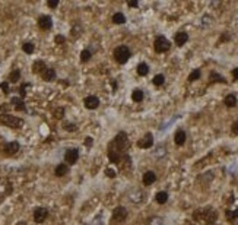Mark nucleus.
Here are the masks:
<instances>
[{"label": "nucleus", "instance_id": "11", "mask_svg": "<svg viewBox=\"0 0 238 225\" xmlns=\"http://www.w3.org/2000/svg\"><path fill=\"white\" fill-rule=\"evenodd\" d=\"M187 40H189V34L187 32H177L175 34V38H174V41H175V44L178 47H183L187 42Z\"/></svg>", "mask_w": 238, "mask_h": 225}, {"label": "nucleus", "instance_id": "30", "mask_svg": "<svg viewBox=\"0 0 238 225\" xmlns=\"http://www.w3.org/2000/svg\"><path fill=\"white\" fill-rule=\"evenodd\" d=\"M164 82H165V78H164V75H156V76L153 78V83H155L156 86L164 85Z\"/></svg>", "mask_w": 238, "mask_h": 225}, {"label": "nucleus", "instance_id": "44", "mask_svg": "<svg viewBox=\"0 0 238 225\" xmlns=\"http://www.w3.org/2000/svg\"><path fill=\"white\" fill-rule=\"evenodd\" d=\"M98 221H99V219H95V221H93V224H92V225H102V222H101V224H99Z\"/></svg>", "mask_w": 238, "mask_h": 225}, {"label": "nucleus", "instance_id": "12", "mask_svg": "<svg viewBox=\"0 0 238 225\" xmlns=\"http://www.w3.org/2000/svg\"><path fill=\"white\" fill-rule=\"evenodd\" d=\"M18 151H19V143L18 142H9L5 146V153L6 155H15Z\"/></svg>", "mask_w": 238, "mask_h": 225}, {"label": "nucleus", "instance_id": "23", "mask_svg": "<svg viewBox=\"0 0 238 225\" xmlns=\"http://www.w3.org/2000/svg\"><path fill=\"white\" fill-rule=\"evenodd\" d=\"M132 99L134 102H140L143 99V91L142 89H134L132 94Z\"/></svg>", "mask_w": 238, "mask_h": 225}, {"label": "nucleus", "instance_id": "7", "mask_svg": "<svg viewBox=\"0 0 238 225\" xmlns=\"http://www.w3.org/2000/svg\"><path fill=\"white\" fill-rule=\"evenodd\" d=\"M126 218H127L126 208H123V206H117V208L114 209V212H112V219H114V221H119V222H123Z\"/></svg>", "mask_w": 238, "mask_h": 225}, {"label": "nucleus", "instance_id": "36", "mask_svg": "<svg viewBox=\"0 0 238 225\" xmlns=\"http://www.w3.org/2000/svg\"><path fill=\"white\" fill-rule=\"evenodd\" d=\"M47 5H48V7L54 9V7L59 6V2H57V0H48V2H47Z\"/></svg>", "mask_w": 238, "mask_h": 225}, {"label": "nucleus", "instance_id": "43", "mask_svg": "<svg viewBox=\"0 0 238 225\" xmlns=\"http://www.w3.org/2000/svg\"><path fill=\"white\" fill-rule=\"evenodd\" d=\"M85 145H86V146H91V145H92V138H86Z\"/></svg>", "mask_w": 238, "mask_h": 225}, {"label": "nucleus", "instance_id": "14", "mask_svg": "<svg viewBox=\"0 0 238 225\" xmlns=\"http://www.w3.org/2000/svg\"><path fill=\"white\" fill-rule=\"evenodd\" d=\"M155 181H156V174L153 171H146L145 174H143V184L151 186V184H153Z\"/></svg>", "mask_w": 238, "mask_h": 225}, {"label": "nucleus", "instance_id": "40", "mask_svg": "<svg viewBox=\"0 0 238 225\" xmlns=\"http://www.w3.org/2000/svg\"><path fill=\"white\" fill-rule=\"evenodd\" d=\"M64 37H63V35H57V37H56V42H57V44H63V42H64Z\"/></svg>", "mask_w": 238, "mask_h": 225}, {"label": "nucleus", "instance_id": "24", "mask_svg": "<svg viewBox=\"0 0 238 225\" xmlns=\"http://www.w3.org/2000/svg\"><path fill=\"white\" fill-rule=\"evenodd\" d=\"M167 200H168V193H167V192L156 193V202H158L159 205H164V203H167Z\"/></svg>", "mask_w": 238, "mask_h": 225}, {"label": "nucleus", "instance_id": "31", "mask_svg": "<svg viewBox=\"0 0 238 225\" xmlns=\"http://www.w3.org/2000/svg\"><path fill=\"white\" fill-rule=\"evenodd\" d=\"M226 218L229 219L231 222H234V221H235V218H238V211H235V212L226 211Z\"/></svg>", "mask_w": 238, "mask_h": 225}, {"label": "nucleus", "instance_id": "16", "mask_svg": "<svg viewBox=\"0 0 238 225\" xmlns=\"http://www.w3.org/2000/svg\"><path fill=\"white\" fill-rule=\"evenodd\" d=\"M46 69H47V66H46V63H44L42 60H38V61H35V63L32 65V72L34 73H42Z\"/></svg>", "mask_w": 238, "mask_h": 225}, {"label": "nucleus", "instance_id": "37", "mask_svg": "<svg viewBox=\"0 0 238 225\" xmlns=\"http://www.w3.org/2000/svg\"><path fill=\"white\" fill-rule=\"evenodd\" d=\"M0 88H2V91L5 94L9 92V83L7 82H3V83H0Z\"/></svg>", "mask_w": 238, "mask_h": 225}, {"label": "nucleus", "instance_id": "1", "mask_svg": "<svg viewBox=\"0 0 238 225\" xmlns=\"http://www.w3.org/2000/svg\"><path fill=\"white\" fill-rule=\"evenodd\" d=\"M130 56H132V53H130V48L127 46H119L114 50V59H115V61L120 63V65L127 63L129 59H130Z\"/></svg>", "mask_w": 238, "mask_h": 225}, {"label": "nucleus", "instance_id": "20", "mask_svg": "<svg viewBox=\"0 0 238 225\" xmlns=\"http://www.w3.org/2000/svg\"><path fill=\"white\" fill-rule=\"evenodd\" d=\"M209 80H211V82H221V83H226V80H225L224 76H221V75L216 73V72H211V75H209Z\"/></svg>", "mask_w": 238, "mask_h": 225}, {"label": "nucleus", "instance_id": "15", "mask_svg": "<svg viewBox=\"0 0 238 225\" xmlns=\"http://www.w3.org/2000/svg\"><path fill=\"white\" fill-rule=\"evenodd\" d=\"M41 76H42V79H44V80H47V82H51V80H54V78H56V70L51 69V67H47L46 70L41 73Z\"/></svg>", "mask_w": 238, "mask_h": 225}, {"label": "nucleus", "instance_id": "17", "mask_svg": "<svg viewBox=\"0 0 238 225\" xmlns=\"http://www.w3.org/2000/svg\"><path fill=\"white\" fill-rule=\"evenodd\" d=\"M67 172H69V168H67L66 164H59L56 167V170H54V174L57 177H63V175H66Z\"/></svg>", "mask_w": 238, "mask_h": 225}, {"label": "nucleus", "instance_id": "13", "mask_svg": "<svg viewBox=\"0 0 238 225\" xmlns=\"http://www.w3.org/2000/svg\"><path fill=\"white\" fill-rule=\"evenodd\" d=\"M185 132L184 130H177L175 135H174V142H175V145L178 146H183L185 143Z\"/></svg>", "mask_w": 238, "mask_h": 225}, {"label": "nucleus", "instance_id": "6", "mask_svg": "<svg viewBox=\"0 0 238 225\" xmlns=\"http://www.w3.org/2000/svg\"><path fill=\"white\" fill-rule=\"evenodd\" d=\"M48 216V211H47L46 208H37L35 211H34V221L37 222V224H41V222H44Z\"/></svg>", "mask_w": 238, "mask_h": 225}, {"label": "nucleus", "instance_id": "8", "mask_svg": "<svg viewBox=\"0 0 238 225\" xmlns=\"http://www.w3.org/2000/svg\"><path fill=\"white\" fill-rule=\"evenodd\" d=\"M153 145V136L152 133H146L145 136L142 138V139L137 142V146L142 148V149H148V148H151Z\"/></svg>", "mask_w": 238, "mask_h": 225}, {"label": "nucleus", "instance_id": "2", "mask_svg": "<svg viewBox=\"0 0 238 225\" xmlns=\"http://www.w3.org/2000/svg\"><path fill=\"white\" fill-rule=\"evenodd\" d=\"M0 123L12 127V129H20L24 126V120L19 119V117H15V116H10V114H2L0 116Z\"/></svg>", "mask_w": 238, "mask_h": 225}, {"label": "nucleus", "instance_id": "45", "mask_svg": "<svg viewBox=\"0 0 238 225\" xmlns=\"http://www.w3.org/2000/svg\"><path fill=\"white\" fill-rule=\"evenodd\" d=\"M221 40H222V41H226V40H229V37H228V35H224Z\"/></svg>", "mask_w": 238, "mask_h": 225}, {"label": "nucleus", "instance_id": "34", "mask_svg": "<svg viewBox=\"0 0 238 225\" xmlns=\"http://www.w3.org/2000/svg\"><path fill=\"white\" fill-rule=\"evenodd\" d=\"M29 83H24V85L20 86V95H22V97H25V95H27V89L28 88H29Z\"/></svg>", "mask_w": 238, "mask_h": 225}, {"label": "nucleus", "instance_id": "3", "mask_svg": "<svg viewBox=\"0 0 238 225\" xmlns=\"http://www.w3.org/2000/svg\"><path fill=\"white\" fill-rule=\"evenodd\" d=\"M127 142H129V139H127V133L120 132L119 135L114 138V140H112V151H117V152L124 151V148L127 146Z\"/></svg>", "mask_w": 238, "mask_h": 225}, {"label": "nucleus", "instance_id": "21", "mask_svg": "<svg viewBox=\"0 0 238 225\" xmlns=\"http://www.w3.org/2000/svg\"><path fill=\"white\" fill-rule=\"evenodd\" d=\"M112 22H114L115 25H121V24L126 22V16L123 13H120V12H117V13L112 15Z\"/></svg>", "mask_w": 238, "mask_h": 225}, {"label": "nucleus", "instance_id": "5", "mask_svg": "<svg viewBox=\"0 0 238 225\" xmlns=\"http://www.w3.org/2000/svg\"><path fill=\"white\" fill-rule=\"evenodd\" d=\"M79 158V151L76 149V148H70V149H67L66 153H64V161H66L67 164H76V161Z\"/></svg>", "mask_w": 238, "mask_h": 225}, {"label": "nucleus", "instance_id": "22", "mask_svg": "<svg viewBox=\"0 0 238 225\" xmlns=\"http://www.w3.org/2000/svg\"><path fill=\"white\" fill-rule=\"evenodd\" d=\"M12 104L15 105V108H16L18 111H25V105H24V101H22L20 98H18V97L12 98Z\"/></svg>", "mask_w": 238, "mask_h": 225}, {"label": "nucleus", "instance_id": "41", "mask_svg": "<svg viewBox=\"0 0 238 225\" xmlns=\"http://www.w3.org/2000/svg\"><path fill=\"white\" fill-rule=\"evenodd\" d=\"M232 78L235 80H238V67H235V69L232 70Z\"/></svg>", "mask_w": 238, "mask_h": 225}, {"label": "nucleus", "instance_id": "27", "mask_svg": "<svg viewBox=\"0 0 238 225\" xmlns=\"http://www.w3.org/2000/svg\"><path fill=\"white\" fill-rule=\"evenodd\" d=\"M92 57V53L89 51V50H83L82 53H80V60L85 63V61H89V59Z\"/></svg>", "mask_w": 238, "mask_h": 225}, {"label": "nucleus", "instance_id": "18", "mask_svg": "<svg viewBox=\"0 0 238 225\" xmlns=\"http://www.w3.org/2000/svg\"><path fill=\"white\" fill-rule=\"evenodd\" d=\"M108 159H110L111 162H114V164H120V161H121V155H120V152H117V151H112V149H110V151H108Z\"/></svg>", "mask_w": 238, "mask_h": 225}, {"label": "nucleus", "instance_id": "39", "mask_svg": "<svg viewBox=\"0 0 238 225\" xmlns=\"http://www.w3.org/2000/svg\"><path fill=\"white\" fill-rule=\"evenodd\" d=\"M107 175H108V177H112V179H114V177H115V171H114V170H111V168H107Z\"/></svg>", "mask_w": 238, "mask_h": 225}, {"label": "nucleus", "instance_id": "29", "mask_svg": "<svg viewBox=\"0 0 238 225\" xmlns=\"http://www.w3.org/2000/svg\"><path fill=\"white\" fill-rule=\"evenodd\" d=\"M20 79V72L19 70H13V72L9 75V80L10 82H18Z\"/></svg>", "mask_w": 238, "mask_h": 225}, {"label": "nucleus", "instance_id": "35", "mask_svg": "<svg viewBox=\"0 0 238 225\" xmlns=\"http://www.w3.org/2000/svg\"><path fill=\"white\" fill-rule=\"evenodd\" d=\"M161 224H162L161 218H151L149 219V225H161Z\"/></svg>", "mask_w": 238, "mask_h": 225}, {"label": "nucleus", "instance_id": "38", "mask_svg": "<svg viewBox=\"0 0 238 225\" xmlns=\"http://www.w3.org/2000/svg\"><path fill=\"white\" fill-rule=\"evenodd\" d=\"M231 130H232V133H234V135H238V120H237V121H234V123H232Z\"/></svg>", "mask_w": 238, "mask_h": 225}, {"label": "nucleus", "instance_id": "19", "mask_svg": "<svg viewBox=\"0 0 238 225\" xmlns=\"http://www.w3.org/2000/svg\"><path fill=\"white\" fill-rule=\"evenodd\" d=\"M224 102H225V105L229 107V108H231V107H235L237 105V97H235L234 94H229V95L225 97Z\"/></svg>", "mask_w": 238, "mask_h": 225}, {"label": "nucleus", "instance_id": "47", "mask_svg": "<svg viewBox=\"0 0 238 225\" xmlns=\"http://www.w3.org/2000/svg\"><path fill=\"white\" fill-rule=\"evenodd\" d=\"M206 225H215V224H206Z\"/></svg>", "mask_w": 238, "mask_h": 225}, {"label": "nucleus", "instance_id": "33", "mask_svg": "<svg viewBox=\"0 0 238 225\" xmlns=\"http://www.w3.org/2000/svg\"><path fill=\"white\" fill-rule=\"evenodd\" d=\"M64 129H66L67 132H75V130H76V124H73V123H67V124H64Z\"/></svg>", "mask_w": 238, "mask_h": 225}, {"label": "nucleus", "instance_id": "10", "mask_svg": "<svg viewBox=\"0 0 238 225\" xmlns=\"http://www.w3.org/2000/svg\"><path fill=\"white\" fill-rule=\"evenodd\" d=\"M38 27L41 28V29H44V31H47V29H50V28L53 27V20H51V18L50 16H40V19H38Z\"/></svg>", "mask_w": 238, "mask_h": 225}, {"label": "nucleus", "instance_id": "28", "mask_svg": "<svg viewBox=\"0 0 238 225\" xmlns=\"http://www.w3.org/2000/svg\"><path fill=\"white\" fill-rule=\"evenodd\" d=\"M200 75H202V73H200V70H199V69H196V70H193V72L189 75V80H190V82H194V80H197L199 78H200Z\"/></svg>", "mask_w": 238, "mask_h": 225}, {"label": "nucleus", "instance_id": "4", "mask_svg": "<svg viewBox=\"0 0 238 225\" xmlns=\"http://www.w3.org/2000/svg\"><path fill=\"white\" fill-rule=\"evenodd\" d=\"M170 47H171V42L167 40L165 37H162V35L158 37L155 40V42H153V48H155L156 53H165V51L170 50Z\"/></svg>", "mask_w": 238, "mask_h": 225}, {"label": "nucleus", "instance_id": "32", "mask_svg": "<svg viewBox=\"0 0 238 225\" xmlns=\"http://www.w3.org/2000/svg\"><path fill=\"white\" fill-rule=\"evenodd\" d=\"M54 116H56L57 119H61V117L64 116V108H57V110L54 111Z\"/></svg>", "mask_w": 238, "mask_h": 225}, {"label": "nucleus", "instance_id": "26", "mask_svg": "<svg viewBox=\"0 0 238 225\" xmlns=\"http://www.w3.org/2000/svg\"><path fill=\"white\" fill-rule=\"evenodd\" d=\"M22 50H24L27 54H32L34 50H35V47H34L32 42H25V44L22 46Z\"/></svg>", "mask_w": 238, "mask_h": 225}, {"label": "nucleus", "instance_id": "25", "mask_svg": "<svg viewBox=\"0 0 238 225\" xmlns=\"http://www.w3.org/2000/svg\"><path fill=\"white\" fill-rule=\"evenodd\" d=\"M149 73V67L146 63H140L139 66H137V75L139 76H146Z\"/></svg>", "mask_w": 238, "mask_h": 225}, {"label": "nucleus", "instance_id": "46", "mask_svg": "<svg viewBox=\"0 0 238 225\" xmlns=\"http://www.w3.org/2000/svg\"><path fill=\"white\" fill-rule=\"evenodd\" d=\"M16 225H27V224H25V222H18Z\"/></svg>", "mask_w": 238, "mask_h": 225}, {"label": "nucleus", "instance_id": "9", "mask_svg": "<svg viewBox=\"0 0 238 225\" xmlns=\"http://www.w3.org/2000/svg\"><path fill=\"white\" fill-rule=\"evenodd\" d=\"M98 105H99L98 97H95V95H89V97H86V98H85V107H86V108H89V110H95V108H98Z\"/></svg>", "mask_w": 238, "mask_h": 225}, {"label": "nucleus", "instance_id": "42", "mask_svg": "<svg viewBox=\"0 0 238 225\" xmlns=\"http://www.w3.org/2000/svg\"><path fill=\"white\" fill-rule=\"evenodd\" d=\"M127 5H129L130 7H137V6H139V3H137V2H129Z\"/></svg>", "mask_w": 238, "mask_h": 225}]
</instances>
